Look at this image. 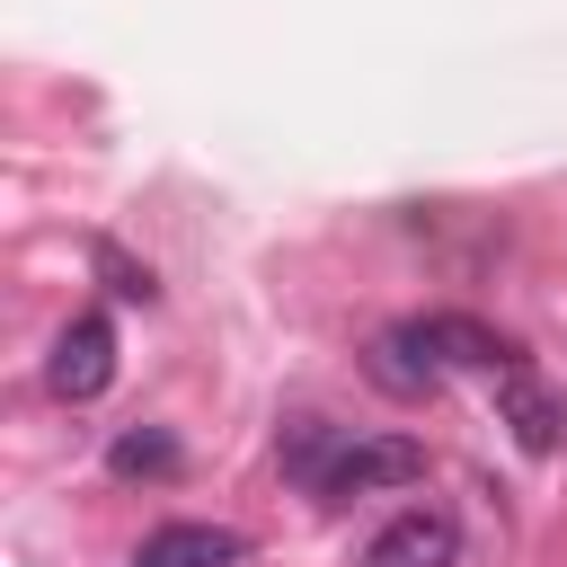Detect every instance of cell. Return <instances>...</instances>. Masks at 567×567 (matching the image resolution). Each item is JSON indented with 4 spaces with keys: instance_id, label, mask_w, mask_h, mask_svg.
<instances>
[{
    "instance_id": "1",
    "label": "cell",
    "mask_w": 567,
    "mask_h": 567,
    "mask_svg": "<svg viewBox=\"0 0 567 567\" xmlns=\"http://www.w3.org/2000/svg\"><path fill=\"white\" fill-rule=\"evenodd\" d=\"M416 478H425V443L416 434H354V443H337L319 496L354 505V496H390V487H416Z\"/></svg>"
},
{
    "instance_id": "2",
    "label": "cell",
    "mask_w": 567,
    "mask_h": 567,
    "mask_svg": "<svg viewBox=\"0 0 567 567\" xmlns=\"http://www.w3.org/2000/svg\"><path fill=\"white\" fill-rule=\"evenodd\" d=\"M106 381H115V319H106V310H80V319L53 337V354H44V390L71 399V408H89Z\"/></svg>"
},
{
    "instance_id": "3",
    "label": "cell",
    "mask_w": 567,
    "mask_h": 567,
    "mask_svg": "<svg viewBox=\"0 0 567 567\" xmlns=\"http://www.w3.org/2000/svg\"><path fill=\"white\" fill-rule=\"evenodd\" d=\"M496 425H505L532 461H540V452H558V425H567V416H558L549 381L523 363V346H505V363H496Z\"/></svg>"
},
{
    "instance_id": "4",
    "label": "cell",
    "mask_w": 567,
    "mask_h": 567,
    "mask_svg": "<svg viewBox=\"0 0 567 567\" xmlns=\"http://www.w3.org/2000/svg\"><path fill=\"white\" fill-rule=\"evenodd\" d=\"M461 558V532H452V514H434V505H408L372 549H363V567H452Z\"/></svg>"
},
{
    "instance_id": "5",
    "label": "cell",
    "mask_w": 567,
    "mask_h": 567,
    "mask_svg": "<svg viewBox=\"0 0 567 567\" xmlns=\"http://www.w3.org/2000/svg\"><path fill=\"white\" fill-rule=\"evenodd\" d=\"M239 558H248V540L230 523H159L133 549V567H239Z\"/></svg>"
},
{
    "instance_id": "6",
    "label": "cell",
    "mask_w": 567,
    "mask_h": 567,
    "mask_svg": "<svg viewBox=\"0 0 567 567\" xmlns=\"http://www.w3.org/2000/svg\"><path fill=\"white\" fill-rule=\"evenodd\" d=\"M106 470H115V478H177V443H168L159 425H133V434L106 443Z\"/></svg>"
},
{
    "instance_id": "7",
    "label": "cell",
    "mask_w": 567,
    "mask_h": 567,
    "mask_svg": "<svg viewBox=\"0 0 567 567\" xmlns=\"http://www.w3.org/2000/svg\"><path fill=\"white\" fill-rule=\"evenodd\" d=\"M97 275H106V292H124V301H151V292H159V284H151V266H133V257H124V248H106V239H97Z\"/></svg>"
}]
</instances>
